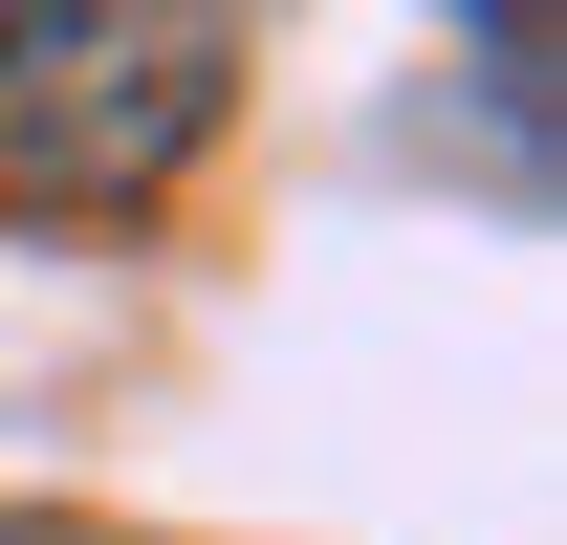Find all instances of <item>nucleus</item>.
I'll return each mask as SVG.
<instances>
[{
  "mask_svg": "<svg viewBox=\"0 0 567 545\" xmlns=\"http://www.w3.org/2000/svg\"><path fill=\"white\" fill-rule=\"evenodd\" d=\"M240 110L218 0H0V218H153Z\"/></svg>",
  "mask_w": 567,
  "mask_h": 545,
  "instance_id": "f257e3e1",
  "label": "nucleus"
},
{
  "mask_svg": "<svg viewBox=\"0 0 567 545\" xmlns=\"http://www.w3.org/2000/svg\"><path fill=\"white\" fill-rule=\"evenodd\" d=\"M0 545H110V524H0Z\"/></svg>",
  "mask_w": 567,
  "mask_h": 545,
  "instance_id": "f03ea898",
  "label": "nucleus"
}]
</instances>
